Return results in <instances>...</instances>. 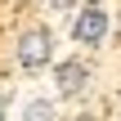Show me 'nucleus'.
Segmentation results:
<instances>
[{
    "instance_id": "obj_1",
    "label": "nucleus",
    "mask_w": 121,
    "mask_h": 121,
    "mask_svg": "<svg viewBox=\"0 0 121 121\" xmlns=\"http://www.w3.org/2000/svg\"><path fill=\"white\" fill-rule=\"evenodd\" d=\"M49 63H54V36L45 27L22 31V40H18V67L22 72H45Z\"/></svg>"
},
{
    "instance_id": "obj_2",
    "label": "nucleus",
    "mask_w": 121,
    "mask_h": 121,
    "mask_svg": "<svg viewBox=\"0 0 121 121\" xmlns=\"http://www.w3.org/2000/svg\"><path fill=\"white\" fill-rule=\"evenodd\" d=\"M103 36H108V9L81 4V13L72 18V40H76V45H99Z\"/></svg>"
},
{
    "instance_id": "obj_3",
    "label": "nucleus",
    "mask_w": 121,
    "mask_h": 121,
    "mask_svg": "<svg viewBox=\"0 0 121 121\" xmlns=\"http://www.w3.org/2000/svg\"><path fill=\"white\" fill-rule=\"evenodd\" d=\"M54 81H58V94H81L85 90V81H90V67L81 63V58H63L58 67H54Z\"/></svg>"
},
{
    "instance_id": "obj_4",
    "label": "nucleus",
    "mask_w": 121,
    "mask_h": 121,
    "mask_svg": "<svg viewBox=\"0 0 121 121\" xmlns=\"http://www.w3.org/2000/svg\"><path fill=\"white\" fill-rule=\"evenodd\" d=\"M22 121H54V103L49 99H31L22 108Z\"/></svg>"
},
{
    "instance_id": "obj_5",
    "label": "nucleus",
    "mask_w": 121,
    "mask_h": 121,
    "mask_svg": "<svg viewBox=\"0 0 121 121\" xmlns=\"http://www.w3.org/2000/svg\"><path fill=\"white\" fill-rule=\"evenodd\" d=\"M4 112H9V94L0 90V121H4Z\"/></svg>"
},
{
    "instance_id": "obj_6",
    "label": "nucleus",
    "mask_w": 121,
    "mask_h": 121,
    "mask_svg": "<svg viewBox=\"0 0 121 121\" xmlns=\"http://www.w3.org/2000/svg\"><path fill=\"white\" fill-rule=\"evenodd\" d=\"M49 4H54V9H67V4H72V0H49Z\"/></svg>"
},
{
    "instance_id": "obj_7",
    "label": "nucleus",
    "mask_w": 121,
    "mask_h": 121,
    "mask_svg": "<svg viewBox=\"0 0 121 121\" xmlns=\"http://www.w3.org/2000/svg\"><path fill=\"white\" fill-rule=\"evenodd\" d=\"M85 4H99V0H85Z\"/></svg>"
},
{
    "instance_id": "obj_8",
    "label": "nucleus",
    "mask_w": 121,
    "mask_h": 121,
    "mask_svg": "<svg viewBox=\"0 0 121 121\" xmlns=\"http://www.w3.org/2000/svg\"><path fill=\"white\" fill-rule=\"evenodd\" d=\"M81 121H90V117H81Z\"/></svg>"
}]
</instances>
